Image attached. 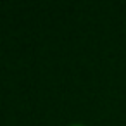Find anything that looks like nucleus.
Masks as SVG:
<instances>
[{
	"label": "nucleus",
	"instance_id": "obj_1",
	"mask_svg": "<svg viewBox=\"0 0 126 126\" xmlns=\"http://www.w3.org/2000/svg\"><path fill=\"white\" fill-rule=\"evenodd\" d=\"M74 126H79V124H74Z\"/></svg>",
	"mask_w": 126,
	"mask_h": 126
}]
</instances>
